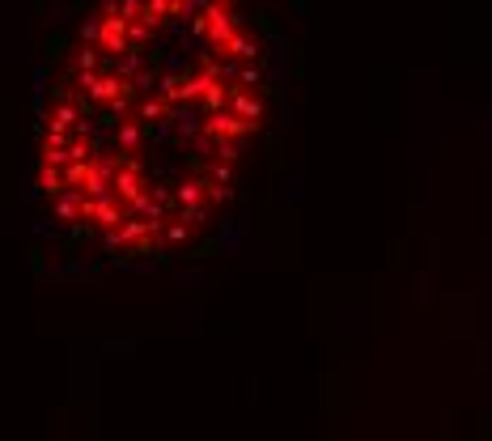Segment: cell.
Returning <instances> with one entry per match:
<instances>
[{"label": "cell", "mask_w": 492, "mask_h": 441, "mask_svg": "<svg viewBox=\"0 0 492 441\" xmlns=\"http://www.w3.org/2000/svg\"><path fill=\"white\" fill-rule=\"evenodd\" d=\"M272 115L242 0H102L47 85L34 187L64 238L119 263L200 251Z\"/></svg>", "instance_id": "6da1fadb"}]
</instances>
